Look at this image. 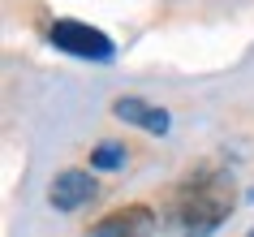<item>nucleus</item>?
I'll list each match as a JSON object with an SVG mask.
<instances>
[{"label": "nucleus", "mask_w": 254, "mask_h": 237, "mask_svg": "<svg viewBox=\"0 0 254 237\" xmlns=\"http://www.w3.org/2000/svg\"><path fill=\"white\" fill-rule=\"evenodd\" d=\"M233 203H237V194L224 172H198L194 181L177 190V224L186 237H207L228 220Z\"/></svg>", "instance_id": "f257e3e1"}, {"label": "nucleus", "mask_w": 254, "mask_h": 237, "mask_svg": "<svg viewBox=\"0 0 254 237\" xmlns=\"http://www.w3.org/2000/svg\"><path fill=\"white\" fill-rule=\"evenodd\" d=\"M52 43L69 56H82V61H112L117 56V48H112V39H108L104 30L86 26V22H73V17H65V22L52 26Z\"/></svg>", "instance_id": "f03ea898"}, {"label": "nucleus", "mask_w": 254, "mask_h": 237, "mask_svg": "<svg viewBox=\"0 0 254 237\" xmlns=\"http://www.w3.org/2000/svg\"><path fill=\"white\" fill-rule=\"evenodd\" d=\"M155 224L160 220H155V211L147 203H129V207L104 216L86 237H155Z\"/></svg>", "instance_id": "7ed1b4c3"}, {"label": "nucleus", "mask_w": 254, "mask_h": 237, "mask_svg": "<svg viewBox=\"0 0 254 237\" xmlns=\"http://www.w3.org/2000/svg\"><path fill=\"white\" fill-rule=\"evenodd\" d=\"M91 198H95V177H91V172H82V168L56 172L52 190H48V203H52L56 211H78V207H86Z\"/></svg>", "instance_id": "20e7f679"}, {"label": "nucleus", "mask_w": 254, "mask_h": 237, "mask_svg": "<svg viewBox=\"0 0 254 237\" xmlns=\"http://www.w3.org/2000/svg\"><path fill=\"white\" fill-rule=\"evenodd\" d=\"M112 112H117L121 121H129V125H138V130H147V134H168V112L155 104H147V99H138V95H121L117 104H112Z\"/></svg>", "instance_id": "39448f33"}, {"label": "nucleus", "mask_w": 254, "mask_h": 237, "mask_svg": "<svg viewBox=\"0 0 254 237\" xmlns=\"http://www.w3.org/2000/svg\"><path fill=\"white\" fill-rule=\"evenodd\" d=\"M91 168H104V172L125 168V147H121V143H99L91 151Z\"/></svg>", "instance_id": "423d86ee"}, {"label": "nucleus", "mask_w": 254, "mask_h": 237, "mask_svg": "<svg viewBox=\"0 0 254 237\" xmlns=\"http://www.w3.org/2000/svg\"><path fill=\"white\" fill-rule=\"evenodd\" d=\"M250 203H254V190H250Z\"/></svg>", "instance_id": "0eeeda50"}, {"label": "nucleus", "mask_w": 254, "mask_h": 237, "mask_svg": "<svg viewBox=\"0 0 254 237\" xmlns=\"http://www.w3.org/2000/svg\"><path fill=\"white\" fill-rule=\"evenodd\" d=\"M246 237H254V233H246Z\"/></svg>", "instance_id": "6e6552de"}]
</instances>
